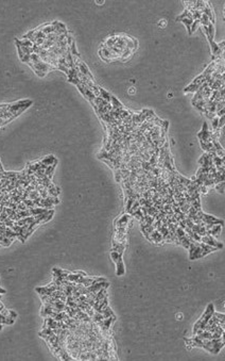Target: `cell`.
<instances>
[{
    "label": "cell",
    "instance_id": "7",
    "mask_svg": "<svg viewBox=\"0 0 225 361\" xmlns=\"http://www.w3.org/2000/svg\"><path fill=\"white\" fill-rule=\"evenodd\" d=\"M150 242H153V243L156 244H161L163 242V236L157 229H154L153 232L150 233Z\"/></svg>",
    "mask_w": 225,
    "mask_h": 361
},
{
    "label": "cell",
    "instance_id": "3",
    "mask_svg": "<svg viewBox=\"0 0 225 361\" xmlns=\"http://www.w3.org/2000/svg\"><path fill=\"white\" fill-rule=\"evenodd\" d=\"M211 135H212V132L208 130V125H207V123L204 122V124H203L202 131L199 132L198 138H200V141L201 142L208 143V142H211Z\"/></svg>",
    "mask_w": 225,
    "mask_h": 361
},
{
    "label": "cell",
    "instance_id": "16",
    "mask_svg": "<svg viewBox=\"0 0 225 361\" xmlns=\"http://www.w3.org/2000/svg\"><path fill=\"white\" fill-rule=\"evenodd\" d=\"M122 255H123V254H120V253H118V251L111 250V260L115 262V264H116L117 262H119V261H121V260H123L122 259Z\"/></svg>",
    "mask_w": 225,
    "mask_h": 361
},
{
    "label": "cell",
    "instance_id": "8",
    "mask_svg": "<svg viewBox=\"0 0 225 361\" xmlns=\"http://www.w3.org/2000/svg\"><path fill=\"white\" fill-rule=\"evenodd\" d=\"M200 246H201V255H200V258H203V257H205L206 255H208V254L212 253V251L218 250V248H215V247H212V246H210V245H207V244L201 243V242H200Z\"/></svg>",
    "mask_w": 225,
    "mask_h": 361
},
{
    "label": "cell",
    "instance_id": "11",
    "mask_svg": "<svg viewBox=\"0 0 225 361\" xmlns=\"http://www.w3.org/2000/svg\"><path fill=\"white\" fill-rule=\"evenodd\" d=\"M98 91H99V97H101L102 99H104L105 101L111 102V94H109V93H108V92H106L105 90H103V89H102V87H100V86H99Z\"/></svg>",
    "mask_w": 225,
    "mask_h": 361
},
{
    "label": "cell",
    "instance_id": "6",
    "mask_svg": "<svg viewBox=\"0 0 225 361\" xmlns=\"http://www.w3.org/2000/svg\"><path fill=\"white\" fill-rule=\"evenodd\" d=\"M132 215L130 213L123 214L121 217H119L116 222H115V228H120V227H127V224L130 223Z\"/></svg>",
    "mask_w": 225,
    "mask_h": 361
},
{
    "label": "cell",
    "instance_id": "9",
    "mask_svg": "<svg viewBox=\"0 0 225 361\" xmlns=\"http://www.w3.org/2000/svg\"><path fill=\"white\" fill-rule=\"evenodd\" d=\"M221 229H222V225H213L210 229L206 231V234H209V236H217L219 233L221 232Z\"/></svg>",
    "mask_w": 225,
    "mask_h": 361
},
{
    "label": "cell",
    "instance_id": "19",
    "mask_svg": "<svg viewBox=\"0 0 225 361\" xmlns=\"http://www.w3.org/2000/svg\"><path fill=\"white\" fill-rule=\"evenodd\" d=\"M132 216L136 217V218H137L138 220H140V222H144V214H142V211H141L140 208H139L138 210L135 211V212L132 214Z\"/></svg>",
    "mask_w": 225,
    "mask_h": 361
},
{
    "label": "cell",
    "instance_id": "4",
    "mask_svg": "<svg viewBox=\"0 0 225 361\" xmlns=\"http://www.w3.org/2000/svg\"><path fill=\"white\" fill-rule=\"evenodd\" d=\"M201 243L210 245V246L215 247V248H218V249L223 248V244L220 243V242H218V241H217L213 236H209V234H206V236H201Z\"/></svg>",
    "mask_w": 225,
    "mask_h": 361
},
{
    "label": "cell",
    "instance_id": "28",
    "mask_svg": "<svg viewBox=\"0 0 225 361\" xmlns=\"http://www.w3.org/2000/svg\"><path fill=\"white\" fill-rule=\"evenodd\" d=\"M5 293H7V291H5V290H4V289H1V288H0V294H5Z\"/></svg>",
    "mask_w": 225,
    "mask_h": 361
},
{
    "label": "cell",
    "instance_id": "1",
    "mask_svg": "<svg viewBox=\"0 0 225 361\" xmlns=\"http://www.w3.org/2000/svg\"><path fill=\"white\" fill-rule=\"evenodd\" d=\"M213 312H215V307L212 304H209L207 306V308H206L205 312L203 313V315L200 318V320L198 322L194 324V327H193V335H196V333H200V332H202L205 328V326L207 325V323H208L209 318H211L212 314H213Z\"/></svg>",
    "mask_w": 225,
    "mask_h": 361
},
{
    "label": "cell",
    "instance_id": "18",
    "mask_svg": "<svg viewBox=\"0 0 225 361\" xmlns=\"http://www.w3.org/2000/svg\"><path fill=\"white\" fill-rule=\"evenodd\" d=\"M102 315H103V318H109V316H116L109 306H106V307L103 309V311H102Z\"/></svg>",
    "mask_w": 225,
    "mask_h": 361
},
{
    "label": "cell",
    "instance_id": "23",
    "mask_svg": "<svg viewBox=\"0 0 225 361\" xmlns=\"http://www.w3.org/2000/svg\"><path fill=\"white\" fill-rule=\"evenodd\" d=\"M200 26V20H193L192 25L190 27V34H192L196 29H198V27Z\"/></svg>",
    "mask_w": 225,
    "mask_h": 361
},
{
    "label": "cell",
    "instance_id": "15",
    "mask_svg": "<svg viewBox=\"0 0 225 361\" xmlns=\"http://www.w3.org/2000/svg\"><path fill=\"white\" fill-rule=\"evenodd\" d=\"M106 306H108V297H107V295L105 296L104 298H103V300H102V302H100V304H99L98 307H97V309H96L95 311L96 312H99V313H102L103 309H104L105 307H106Z\"/></svg>",
    "mask_w": 225,
    "mask_h": 361
},
{
    "label": "cell",
    "instance_id": "5",
    "mask_svg": "<svg viewBox=\"0 0 225 361\" xmlns=\"http://www.w3.org/2000/svg\"><path fill=\"white\" fill-rule=\"evenodd\" d=\"M56 290V285L54 282H51L50 285H48L47 287H42V288H36L35 291L38 293L39 295H51V293L53 291Z\"/></svg>",
    "mask_w": 225,
    "mask_h": 361
},
{
    "label": "cell",
    "instance_id": "26",
    "mask_svg": "<svg viewBox=\"0 0 225 361\" xmlns=\"http://www.w3.org/2000/svg\"><path fill=\"white\" fill-rule=\"evenodd\" d=\"M213 315H215L217 318H219L220 320H224V313H218V312H213Z\"/></svg>",
    "mask_w": 225,
    "mask_h": 361
},
{
    "label": "cell",
    "instance_id": "21",
    "mask_svg": "<svg viewBox=\"0 0 225 361\" xmlns=\"http://www.w3.org/2000/svg\"><path fill=\"white\" fill-rule=\"evenodd\" d=\"M114 173H115V179L117 181L118 183L122 181V176H121V172L119 168H115L114 169Z\"/></svg>",
    "mask_w": 225,
    "mask_h": 361
},
{
    "label": "cell",
    "instance_id": "24",
    "mask_svg": "<svg viewBox=\"0 0 225 361\" xmlns=\"http://www.w3.org/2000/svg\"><path fill=\"white\" fill-rule=\"evenodd\" d=\"M215 190L218 191V193L224 194V182H220V183L215 184Z\"/></svg>",
    "mask_w": 225,
    "mask_h": 361
},
{
    "label": "cell",
    "instance_id": "29",
    "mask_svg": "<svg viewBox=\"0 0 225 361\" xmlns=\"http://www.w3.org/2000/svg\"><path fill=\"white\" fill-rule=\"evenodd\" d=\"M4 172V169H3V167H2V164H1V162H0V173H3Z\"/></svg>",
    "mask_w": 225,
    "mask_h": 361
},
{
    "label": "cell",
    "instance_id": "10",
    "mask_svg": "<svg viewBox=\"0 0 225 361\" xmlns=\"http://www.w3.org/2000/svg\"><path fill=\"white\" fill-rule=\"evenodd\" d=\"M125 273V267H124L123 260H121L119 262L116 263V275L117 276H122Z\"/></svg>",
    "mask_w": 225,
    "mask_h": 361
},
{
    "label": "cell",
    "instance_id": "2",
    "mask_svg": "<svg viewBox=\"0 0 225 361\" xmlns=\"http://www.w3.org/2000/svg\"><path fill=\"white\" fill-rule=\"evenodd\" d=\"M188 249H189V259L190 260L200 259V255H201V246H200V242H196V241L191 242Z\"/></svg>",
    "mask_w": 225,
    "mask_h": 361
},
{
    "label": "cell",
    "instance_id": "25",
    "mask_svg": "<svg viewBox=\"0 0 225 361\" xmlns=\"http://www.w3.org/2000/svg\"><path fill=\"white\" fill-rule=\"evenodd\" d=\"M212 121V129H213V130H220V129H218V124H219V117L218 116H215V117H213L211 119Z\"/></svg>",
    "mask_w": 225,
    "mask_h": 361
},
{
    "label": "cell",
    "instance_id": "13",
    "mask_svg": "<svg viewBox=\"0 0 225 361\" xmlns=\"http://www.w3.org/2000/svg\"><path fill=\"white\" fill-rule=\"evenodd\" d=\"M56 164H57V160H56V161L54 162V163H53L52 165H49V166H47V168L45 169V175H46V176L48 178H49V179H51V178H52L53 172H54V169H55Z\"/></svg>",
    "mask_w": 225,
    "mask_h": 361
},
{
    "label": "cell",
    "instance_id": "22",
    "mask_svg": "<svg viewBox=\"0 0 225 361\" xmlns=\"http://www.w3.org/2000/svg\"><path fill=\"white\" fill-rule=\"evenodd\" d=\"M139 208H140V205H139V201H138V200H135V201H134V204H133V206H132V208H131V210H130V212H129V213H130L131 215H132V214H133L134 212H135V211H136V210H138Z\"/></svg>",
    "mask_w": 225,
    "mask_h": 361
},
{
    "label": "cell",
    "instance_id": "17",
    "mask_svg": "<svg viewBox=\"0 0 225 361\" xmlns=\"http://www.w3.org/2000/svg\"><path fill=\"white\" fill-rule=\"evenodd\" d=\"M212 163H213L215 167L217 166H222V165H224V158H220L217 154H215L212 157Z\"/></svg>",
    "mask_w": 225,
    "mask_h": 361
},
{
    "label": "cell",
    "instance_id": "20",
    "mask_svg": "<svg viewBox=\"0 0 225 361\" xmlns=\"http://www.w3.org/2000/svg\"><path fill=\"white\" fill-rule=\"evenodd\" d=\"M181 21H182V23H183L184 25L186 26L187 30H188V33L190 34V27H191V25H192L193 19H188V18H184V19H182Z\"/></svg>",
    "mask_w": 225,
    "mask_h": 361
},
{
    "label": "cell",
    "instance_id": "14",
    "mask_svg": "<svg viewBox=\"0 0 225 361\" xmlns=\"http://www.w3.org/2000/svg\"><path fill=\"white\" fill-rule=\"evenodd\" d=\"M111 108H113V110H119V109H123V105H122V103H121V102L119 101V100H118V99L116 98V97H114V96H111Z\"/></svg>",
    "mask_w": 225,
    "mask_h": 361
},
{
    "label": "cell",
    "instance_id": "27",
    "mask_svg": "<svg viewBox=\"0 0 225 361\" xmlns=\"http://www.w3.org/2000/svg\"><path fill=\"white\" fill-rule=\"evenodd\" d=\"M159 26H161V27L166 26V20H161V21L159 23Z\"/></svg>",
    "mask_w": 225,
    "mask_h": 361
},
{
    "label": "cell",
    "instance_id": "12",
    "mask_svg": "<svg viewBox=\"0 0 225 361\" xmlns=\"http://www.w3.org/2000/svg\"><path fill=\"white\" fill-rule=\"evenodd\" d=\"M40 161H42V164H45L46 166H49V165H52L53 163H54V162L56 161V159L54 158V156H52V154H49V156L45 157L44 159H42Z\"/></svg>",
    "mask_w": 225,
    "mask_h": 361
}]
</instances>
